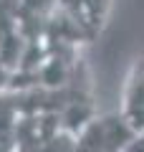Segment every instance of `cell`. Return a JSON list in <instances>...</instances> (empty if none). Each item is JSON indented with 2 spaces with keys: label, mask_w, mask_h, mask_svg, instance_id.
<instances>
[{
  "label": "cell",
  "mask_w": 144,
  "mask_h": 152,
  "mask_svg": "<svg viewBox=\"0 0 144 152\" xmlns=\"http://www.w3.org/2000/svg\"><path fill=\"white\" fill-rule=\"evenodd\" d=\"M119 114L134 132H144V56H137L129 66L127 81L121 89Z\"/></svg>",
  "instance_id": "obj_1"
}]
</instances>
